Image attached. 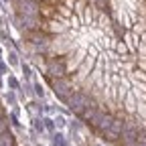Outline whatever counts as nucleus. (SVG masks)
<instances>
[{"mask_svg": "<svg viewBox=\"0 0 146 146\" xmlns=\"http://www.w3.org/2000/svg\"><path fill=\"white\" fill-rule=\"evenodd\" d=\"M51 87H53V91H55V96H57L63 104L75 94V91H79L77 87H75V81H73L71 77H61V79H53L51 81Z\"/></svg>", "mask_w": 146, "mask_h": 146, "instance_id": "obj_1", "label": "nucleus"}, {"mask_svg": "<svg viewBox=\"0 0 146 146\" xmlns=\"http://www.w3.org/2000/svg\"><path fill=\"white\" fill-rule=\"evenodd\" d=\"M45 77H47L49 83H51L53 79L67 77L65 59H63V57H49V59H47V65H45Z\"/></svg>", "mask_w": 146, "mask_h": 146, "instance_id": "obj_2", "label": "nucleus"}, {"mask_svg": "<svg viewBox=\"0 0 146 146\" xmlns=\"http://www.w3.org/2000/svg\"><path fill=\"white\" fill-rule=\"evenodd\" d=\"M89 104H91V96L87 94V91H75V94H73V96L65 102V106L71 110L73 114H77V116L83 112Z\"/></svg>", "mask_w": 146, "mask_h": 146, "instance_id": "obj_3", "label": "nucleus"}, {"mask_svg": "<svg viewBox=\"0 0 146 146\" xmlns=\"http://www.w3.org/2000/svg\"><path fill=\"white\" fill-rule=\"evenodd\" d=\"M85 55H87V49H73V51H69L67 55H65V65H67V75H73L77 69H79V65L85 61Z\"/></svg>", "mask_w": 146, "mask_h": 146, "instance_id": "obj_4", "label": "nucleus"}, {"mask_svg": "<svg viewBox=\"0 0 146 146\" xmlns=\"http://www.w3.org/2000/svg\"><path fill=\"white\" fill-rule=\"evenodd\" d=\"M43 33L49 36H59L69 33V21H59V18H51L43 23Z\"/></svg>", "mask_w": 146, "mask_h": 146, "instance_id": "obj_5", "label": "nucleus"}, {"mask_svg": "<svg viewBox=\"0 0 146 146\" xmlns=\"http://www.w3.org/2000/svg\"><path fill=\"white\" fill-rule=\"evenodd\" d=\"M16 23L18 27L23 29V33H36V31H43V18L41 16H25V14H18L16 16Z\"/></svg>", "mask_w": 146, "mask_h": 146, "instance_id": "obj_6", "label": "nucleus"}, {"mask_svg": "<svg viewBox=\"0 0 146 146\" xmlns=\"http://www.w3.org/2000/svg\"><path fill=\"white\" fill-rule=\"evenodd\" d=\"M14 6L18 14H25V16H39V8L41 2L36 0H14Z\"/></svg>", "mask_w": 146, "mask_h": 146, "instance_id": "obj_7", "label": "nucleus"}, {"mask_svg": "<svg viewBox=\"0 0 146 146\" xmlns=\"http://www.w3.org/2000/svg\"><path fill=\"white\" fill-rule=\"evenodd\" d=\"M39 16L43 18V21H51V18L57 16V6H53V4H41Z\"/></svg>", "mask_w": 146, "mask_h": 146, "instance_id": "obj_8", "label": "nucleus"}, {"mask_svg": "<svg viewBox=\"0 0 146 146\" xmlns=\"http://www.w3.org/2000/svg\"><path fill=\"white\" fill-rule=\"evenodd\" d=\"M96 112H98V102H96V100H91V104L83 110L81 114H79V118H81L83 122H87V124H89V122H91V118L96 116Z\"/></svg>", "mask_w": 146, "mask_h": 146, "instance_id": "obj_9", "label": "nucleus"}, {"mask_svg": "<svg viewBox=\"0 0 146 146\" xmlns=\"http://www.w3.org/2000/svg\"><path fill=\"white\" fill-rule=\"evenodd\" d=\"M126 98V102L122 104V106H126V112L128 114H138V102H136V98H134V94H126L124 96Z\"/></svg>", "mask_w": 146, "mask_h": 146, "instance_id": "obj_10", "label": "nucleus"}, {"mask_svg": "<svg viewBox=\"0 0 146 146\" xmlns=\"http://www.w3.org/2000/svg\"><path fill=\"white\" fill-rule=\"evenodd\" d=\"M0 146H14V136L10 132L0 134Z\"/></svg>", "mask_w": 146, "mask_h": 146, "instance_id": "obj_11", "label": "nucleus"}, {"mask_svg": "<svg viewBox=\"0 0 146 146\" xmlns=\"http://www.w3.org/2000/svg\"><path fill=\"white\" fill-rule=\"evenodd\" d=\"M4 132H8V122H6L4 112H2V114H0V134H4Z\"/></svg>", "mask_w": 146, "mask_h": 146, "instance_id": "obj_12", "label": "nucleus"}, {"mask_svg": "<svg viewBox=\"0 0 146 146\" xmlns=\"http://www.w3.org/2000/svg\"><path fill=\"white\" fill-rule=\"evenodd\" d=\"M116 51H118L120 55H126V53H128V47H126V43H122V41H120V43H116Z\"/></svg>", "mask_w": 146, "mask_h": 146, "instance_id": "obj_13", "label": "nucleus"}, {"mask_svg": "<svg viewBox=\"0 0 146 146\" xmlns=\"http://www.w3.org/2000/svg\"><path fill=\"white\" fill-rule=\"evenodd\" d=\"M35 130H36V132H43V130H45V124H43V120H39V118L35 120Z\"/></svg>", "mask_w": 146, "mask_h": 146, "instance_id": "obj_14", "label": "nucleus"}, {"mask_svg": "<svg viewBox=\"0 0 146 146\" xmlns=\"http://www.w3.org/2000/svg\"><path fill=\"white\" fill-rule=\"evenodd\" d=\"M55 146H65V140H63V134H55Z\"/></svg>", "mask_w": 146, "mask_h": 146, "instance_id": "obj_15", "label": "nucleus"}, {"mask_svg": "<svg viewBox=\"0 0 146 146\" xmlns=\"http://www.w3.org/2000/svg\"><path fill=\"white\" fill-rule=\"evenodd\" d=\"M8 87H10V89H18V81H16L14 77H8Z\"/></svg>", "mask_w": 146, "mask_h": 146, "instance_id": "obj_16", "label": "nucleus"}, {"mask_svg": "<svg viewBox=\"0 0 146 146\" xmlns=\"http://www.w3.org/2000/svg\"><path fill=\"white\" fill-rule=\"evenodd\" d=\"M43 122H45V128H49V130H53V128H55V122H53L51 118H45Z\"/></svg>", "mask_w": 146, "mask_h": 146, "instance_id": "obj_17", "label": "nucleus"}, {"mask_svg": "<svg viewBox=\"0 0 146 146\" xmlns=\"http://www.w3.org/2000/svg\"><path fill=\"white\" fill-rule=\"evenodd\" d=\"M35 91H36V96H41V98H43V94H45L43 87H41V83H35Z\"/></svg>", "mask_w": 146, "mask_h": 146, "instance_id": "obj_18", "label": "nucleus"}, {"mask_svg": "<svg viewBox=\"0 0 146 146\" xmlns=\"http://www.w3.org/2000/svg\"><path fill=\"white\" fill-rule=\"evenodd\" d=\"M55 122H57V126H65V118H63V116H57V120H55Z\"/></svg>", "mask_w": 146, "mask_h": 146, "instance_id": "obj_19", "label": "nucleus"}, {"mask_svg": "<svg viewBox=\"0 0 146 146\" xmlns=\"http://www.w3.org/2000/svg\"><path fill=\"white\" fill-rule=\"evenodd\" d=\"M8 57H10V63L14 65V63H16V55H14V53H10V55H8Z\"/></svg>", "mask_w": 146, "mask_h": 146, "instance_id": "obj_20", "label": "nucleus"}, {"mask_svg": "<svg viewBox=\"0 0 146 146\" xmlns=\"http://www.w3.org/2000/svg\"><path fill=\"white\" fill-rule=\"evenodd\" d=\"M4 71H6V65H4V63H0V73H4Z\"/></svg>", "mask_w": 146, "mask_h": 146, "instance_id": "obj_21", "label": "nucleus"}, {"mask_svg": "<svg viewBox=\"0 0 146 146\" xmlns=\"http://www.w3.org/2000/svg\"><path fill=\"white\" fill-rule=\"evenodd\" d=\"M134 146H146V142H136Z\"/></svg>", "mask_w": 146, "mask_h": 146, "instance_id": "obj_22", "label": "nucleus"}, {"mask_svg": "<svg viewBox=\"0 0 146 146\" xmlns=\"http://www.w3.org/2000/svg\"><path fill=\"white\" fill-rule=\"evenodd\" d=\"M0 114H2V104H0Z\"/></svg>", "mask_w": 146, "mask_h": 146, "instance_id": "obj_23", "label": "nucleus"}]
</instances>
